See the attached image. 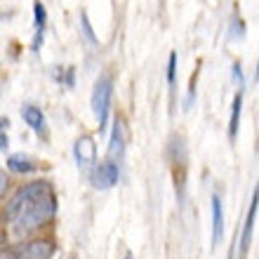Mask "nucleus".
Here are the masks:
<instances>
[{
	"instance_id": "obj_1",
	"label": "nucleus",
	"mask_w": 259,
	"mask_h": 259,
	"mask_svg": "<svg viewBox=\"0 0 259 259\" xmlns=\"http://www.w3.org/2000/svg\"><path fill=\"white\" fill-rule=\"evenodd\" d=\"M50 193H52V184H50V182H45V179H38V182H28V184H24L19 191L7 200V205H5V219L14 224V222H17V219H19L21 214L31 207V205H35L40 198L50 196Z\"/></svg>"
},
{
	"instance_id": "obj_2",
	"label": "nucleus",
	"mask_w": 259,
	"mask_h": 259,
	"mask_svg": "<svg viewBox=\"0 0 259 259\" xmlns=\"http://www.w3.org/2000/svg\"><path fill=\"white\" fill-rule=\"evenodd\" d=\"M55 212H57V198H55V193H50V196L40 198L35 205H31V207L14 222L12 224L14 233H17V236H28V233L38 231L40 226H45L50 219L55 217Z\"/></svg>"
},
{
	"instance_id": "obj_3",
	"label": "nucleus",
	"mask_w": 259,
	"mask_h": 259,
	"mask_svg": "<svg viewBox=\"0 0 259 259\" xmlns=\"http://www.w3.org/2000/svg\"><path fill=\"white\" fill-rule=\"evenodd\" d=\"M111 95H113V80H111L109 73H102L95 82V90H92V113H95V118H97L99 132H104L106 125H109Z\"/></svg>"
},
{
	"instance_id": "obj_4",
	"label": "nucleus",
	"mask_w": 259,
	"mask_h": 259,
	"mask_svg": "<svg viewBox=\"0 0 259 259\" xmlns=\"http://www.w3.org/2000/svg\"><path fill=\"white\" fill-rule=\"evenodd\" d=\"M55 254V243L48 238H35V240H24L17 245L7 247L3 257L5 259H50Z\"/></svg>"
},
{
	"instance_id": "obj_5",
	"label": "nucleus",
	"mask_w": 259,
	"mask_h": 259,
	"mask_svg": "<svg viewBox=\"0 0 259 259\" xmlns=\"http://www.w3.org/2000/svg\"><path fill=\"white\" fill-rule=\"evenodd\" d=\"M118 179H120V165H118L116 160L99 163V165H95V170L90 172V182H92V186L99 189V191H106L111 186H116Z\"/></svg>"
},
{
	"instance_id": "obj_6",
	"label": "nucleus",
	"mask_w": 259,
	"mask_h": 259,
	"mask_svg": "<svg viewBox=\"0 0 259 259\" xmlns=\"http://www.w3.org/2000/svg\"><path fill=\"white\" fill-rule=\"evenodd\" d=\"M257 210H259V182H257V186H254L252 203H250V207H247L245 224H243V231H240V240H238V247H240V259H245V257H247V250H250V243H252L254 222H257Z\"/></svg>"
},
{
	"instance_id": "obj_7",
	"label": "nucleus",
	"mask_w": 259,
	"mask_h": 259,
	"mask_svg": "<svg viewBox=\"0 0 259 259\" xmlns=\"http://www.w3.org/2000/svg\"><path fill=\"white\" fill-rule=\"evenodd\" d=\"M73 153H75V160L80 167H92L97 160V144L92 137H80L73 146Z\"/></svg>"
},
{
	"instance_id": "obj_8",
	"label": "nucleus",
	"mask_w": 259,
	"mask_h": 259,
	"mask_svg": "<svg viewBox=\"0 0 259 259\" xmlns=\"http://www.w3.org/2000/svg\"><path fill=\"white\" fill-rule=\"evenodd\" d=\"M224 238V205L222 198L214 193L212 196V247H217Z\"/></svg>"
},
{
	"instance_id": "obj_9",
	"label": "nucleus",
	"mask_w": 259,
	"mask_h": 259,
	"mask_svg": "<svg viewBox=\"0 0 259 259\" xmlns=\"http://www.w3.org/2000/svg\"><path fill=\"white\" fill-rule=\"evenodd\" d=\"M125 156V135H123V120L118 118L111 130V142H109V160H120Z\"/></svg>"
},
{
	"instance_id": "obj_10",
	"label": "nucleus",
	"mask_w": 259,
	"mask_h": 259,
	"mask_svg": "<svg viewBox=\"0 0 259 259\" xmlns=\"http://www.w3.org/2000/svg\"><path fill=\"white\" fill-rule=\"evenodd\" d=\"M21 118H24V123L33 130V132L45 135V116H42V111L38 106H33V104L21 106Z\"/></svg>"
},
{
	"instance_id": "obj_11",
	"label": "nucleus",
	"mask_w": 259,
	"mask_h": 259,
	"mask_svg": "<svg viewBox=\"0 0 259 259\" xmlns=\"http://www.w3.org/2000/svg\"><path fill=\"white\" fill-rule=\"evenodd\" d=\"M7 170L17 172V175H28V172H35L38 170V165L31 156L26 153H12V156H7Z\"/></svg>"
},
{
	"instance_id": "obj_12",
	"label": "nucleus",
	"mask_w": 259,
	"mask_h": 259,
	"mask_svg": "<svg viewBox=\"0 0 259 259\" xmlns=\"http://www.w3.org/2000/svg\"><path fill=\"white\" fill-rule=\"evenodd\" d=\"M240 111H243V92H236L233 104H231V118H229V139H231V142H236V137H238Z\"/></svg>"
},
{
	"instance_id": "obj_13",
	"label": "nucleus",
	"mask_w": 259,
	"mask_h": 259,
	"mask_svg": "<svg viewBox=\"0 0 259 259\" xmlns=\"http://www.w3.org/2000/svg\"><path fill=\"white\" fill-rule=\"evenodd\" d=\"M33 17H35V31H42L45 33V21H48V14H45V7H42L40 0L33 3Z\"/></svg>"
},
{
	"instance_id": "obj_14",
	"label": "nucleus",
	"mask_w": 259,
	"mask_h": 259,
	"mask_svg": "<svg viewBox=\"0 0 259 259\" xmlns=\"http://www.w3.org/2000/svg\"><path fill=\"white\" fill-rule=\"evenodd\" d=\"M80 28H82V33H85V38H88L92 45H97V35H95V31H92V24H90V17H88V12H80Z\"/></svg>"
},
{
	"instance_id": "obj_15",
	"label": "nucleus",
	"mask_w": 259,
	"mask_h": 259,
	"mask_svg": "<svg viewBox=\"0 0 259 259\" xmlns=\"http://www.w3.org/2000/svg\"><path fill=\"white\" fill-rule=\"evenodd\" d=\"M245 35V24L240 21L238 14H233L231 17V38H243Z\"/></svg>"
},
{
	"instance_id": "obj_16",
	"label": "nucleus",
	"mask_w": 259,
	"mask_h": 259,
	"mask_svg": "<svg viewBox=\"0 0 259 259\" xmlns=\"http://www.w3.org/2000/svg\"><path fill=\"white\" fill-rule=\"evenodd\" d=\"M175 75H177V52H170V59H167V82L175 85Z\"/></svg>"
},
{
	"instance_id": "obj_17",
	"label": "nucleus",
	"mask_w": 259,
	"mask_h": 259,
	"mask_svg": "<svg viewBox=\"0 0 259 259\" xmlns=\"http://www.w3.org/2000/svg\"><path fill=\"white\" fill-rule=\"evenodd\" d=\"M231 75H233V80L243 85V68H240V64H238V62H233V66H231Z\"/></svg>"
},
{
	"instance_id": "obj_18",
	"label": "nucleus",
	"mask_w": 259,
	"mask_h": 259,
	"mask_svg": "<svg viewBox=\"0 0 259 259\" xmlns=\"http://www.w3.org/2000/svg\"><path fill=\"white\" fill-rule=\"evenodd\" d=\"M7 144H10V142H7L5 130H3V132H0V149H3V151H7Z\"/></svg>"
},
{
	"instance_id": "obj_19",
	"label": "nucleus",
	"mask_w": 259,
	"mask_h": 259,
	"mask_svg": "<svg viewBox=\"0 0 259 259\" xmlns=\"http://www.w3.org/2000/svg\"><path fill=\"white\" fill-rule=\"evenodd\" d=\"M254 78H257V80H259V62H257V73H254Z\"/></svg>"
},
{
	"instance_id": "obj_20",
	"label": "nucleus",
	"mask_w": 259,
	"mask_h": 259,
	"mask_svg": "<svg viewBox=\"0 0 259 259\" xmlns=\"http://www.w3.org/2000/svg\"><path fill=\"white\" fill-rule=\"evenodd\" d=\"M125 259H135V257H132V254H130V252H127V254H125Z\"/></svg>"
}]
</instances>
